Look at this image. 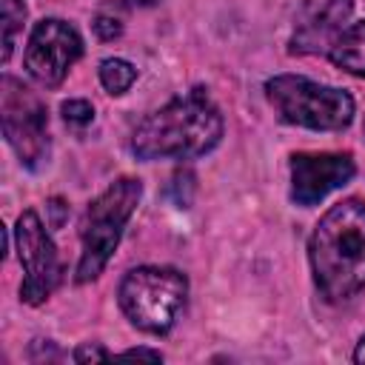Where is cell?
Instances as JSON below:
<instances>
[{"label": "cell", "instance_id": "cell-1", "mask_svg": "<svg viewBox=\"0 0 365 365\" xmlns=\"http://www.w3.org/2000/svg\"><path fill=\"white\" fill-rule=\"evenodd\" d=\"M308 262L328 302H345L365 288V200H339L319 217L308 240Z\"/></svg>", "mask_w": 365, "mask_h": 365}, {"label": "cell", "instance_id": "cell-2", "mask_svg": "<svg viewBox=\"0 0 365 365\" xmlns=\"http://www.w3.org/2000/svg\"><path fill=\"white\" fill-rule=\"evenodd\" d=\"M222 140V114L205 88H191L151 111L131 134V154L143 163L194 160Z\"/></svg>", "mask_w": 365, "mask_h": 365}, {"label": "cell", "instance_id": "cell-3", "mask_svg": "<svg viewBox=\"0 0 365 365\" xmlns=\"http://www.w3.org/2000/svg\"><path fill=\"white\" fill-rule=\"evenodd\" d=\"M143 197V182L137 177H120L114 180L106 191H100L83 220H80V259H77V282H91L103 274L108 259L114 257L123 228L131 220L134 208L140 205Z\"/></svg>", "mask_w": 365, "mask_h": 365}, {"label": "cell", "instance_id": "cell-4", "mask_svg": "<svg viewBox=\"0 0 365 365\" xmlns=\"http://www.w3.org/2000/svg\"><path fill=\"white\" fill-rule=\"evenodd\" d=\"M265 97L282 123L311 131H342L354 123L356 111L345 88L302 74H277L265 80Z\"/></svg>", "mask_w": 365, "mask_h": 365}, {"label": "cell", "instance_id": "cell-5", "mask_svg": "<svg viewBox=\"0 0 365 365\" xmlns=\"http://www.w3.org/2000/svg\"><path fill=\"white\" fill-rule=\"evenodd\" d=\"M188 297V279L182 271L168 265H140L131 268L117 288L120 308L125 319L154 336L174 328L180 308Z\"/></svg>", "mask_w": 365, "mask_h": 365}, {"label": "cell", "instance_id": "cell-6", "mask_svg": "<svg viewBox=\"0 0 365 365\" xmlns=\"http://www.w3.org/2000/svg\"><path fill=\"white\" fill-rule=\"evenodd\" d=\"M0 120L3 137L29 171H40L51 157L46 103L23 80L3 74L0 80Z\"/></svg>", "mask_w": 365, "mask_h": 365}, {"label": "cell", "instance_id": "cell-7", "mask_svg": "<svg viewBox=\"0 0 365 365\" xmlns=\"http://www.w3.org/2000/svg\"><path fill=\"white\" fill-rule=\"evenodd\" d=\"M14 245H17V257H20V265H23L20 299L26 305H40L60 285L63 262H60L57 245L51 242V237H48V231H46V225H43V220L34 208H26L17 217Z\"/></svg>", "mask_w": 365, "mask_h": 365}, {"label": "cell", "instance_id": "cell-8", "mask_svg": "<svg viewBox=\"0 0 365 365\" xmlns=\"http://www.w3.org/2000/svg\"><path fill=\"white\" fill-rule=\"evenodd\" d=\"M80 57H83L80 31L60 17H43L40 23H34L29 34L23 63L34 83L46 88H57Z\"/></svg>", "mask_w": 365, "mask_h": 365}, {"label": "cell", "instance_id": "cell-9", "mask_svg": "<svg viewBox=\"0 0 365 365\" xmlns=\"http://www.w3.org/2000/svg\"><path fill=\"white\" fill-rule=\"evenodd\" d=\"M356 163L348 151H299L291 154V200L302 208L322 202L331 191L351 182Z\"/></svg>", "mask_w": 365, "mask_h": 365}, {"label": "cell", "instance_id": "cell-10", "mask_svg": "<svg viewBox=\"0 0 365 365\" xmlns=\"http://www.w3.org/2000/svg\"><path fill=\"white\" fill-rule=\"evenodd\" d=\"M354 0H322L308 17H302L288 43L291 54H325L331 40L351 23Z\"/></svg>", "mask_w": 365, "mask_h": 365}, {"label": "cell", "instance_id": "cell-11", "mask_svg": "<svg viewBox=\"0 0 365 365\" xmlns=\"http://www.w3.org/2000/svg\"><path fill=\"white\" fill-rule=\"evenodd\" d=\"M325 57L336 68L365 80V20H351L331 40V46L325 48Z\"/></svg>", "mask_w": 365, "mask_h": 365}, {"label": "cell", "instance_id": "cell-12", "mask_svg": "<svg viewBox=\"0 0 365 365\" xmlns=\"http://www.w3.org/2000/svg\"><path fill=\"white\" fill-rule=\"evenodd\" d=\"M97 77H100V86H103L108 94L117 97V94H125V91L134 86L137 68H134L128 60H123V57H108V60L100 63Z\"/></svg>", "mask_w": 365, "mask_h": 365}, {"label": "cell", "instance_id": "cell-13", "mask_svg": "<svg viewBox=\"0 0 365 365\" xmlns=\"http://www.w3.org/2000/svg\"><path fill=\"white\" fill-rule=\"evenodd\" d=\"M0 17H3V63L11 60L17 34L26 23V3L23 0H0Z\"/></svg>", "mask_w": 365, "mask_h": 365}, {"label": "cell", "instance_id": "cell-14", "mask_svg": "<svg viewBox=\"0 0 365 365\" xmlns=\"http://www.w3.org/2000/svg\"><path fill=\"white\" fill-rule=\"evenodd\" d=\"M60 114H63V120L68 125H80L83 128V125H88L94 120V106L88 100H63Z\"/></svg>", "mask_w": 365, "mask_h": 365}, {"label": "cell", "instance_id": "cell-15", "mask_svg": "<svg viewBox=\"0 0 365 365\" xmlns=\"http://www.w3.org/2000/svg\"><path fill=\"white\" fill-rule=\"evenodd\" d=\"M94 34L100 37V40H114V37H120L123 34V20L117 17V14H106V11H100L97 17H94Z\"/></svg>", "mask_w": 365, "mask_h": 365}, {"label": "cell", "instance_id": "cell-16", "mask_svg": "<svg viewBox=\"0 0 365 365\" xmlns=\"http://www.w3.org/2000/svg\"><path fill=\"white\" fill-rule=\"evenodd\" d=\"M171 191H177V197H174L177 205H188L191 191H194V174L191 171H177L174 180H171Z\"/></svg>", "mask_w": 365, "mask_h": 365}, {"label": "cell", "instance_id": "cell-17", "mask_svg": "<svg viewBox=\"0 0 365 365\" xmlns=\"http://www.w3.org/2000/svg\"><path fill=\"white\" fill-rule=\"evenodd\" d=\"M108 356H111V351L103 348L100 342H80L71 354L74 362H94V359H108Z\"/></svg>", "mask_w": 365, "mask_h": 365}, {"label": "cell", "instance_id": "cell-18", "mask_svg": "<svg viewBox=\"0 0 365 365\" xmlns=\"http://www.w3.org/2000/svg\"><path fill=\"white\" fill-rule=\"evenodd\" d=\"M46 211L51 214V220H48V222H51V228H60V225H63V220H66V214H68V205H66L60 197H51V200L46 202Z\"/></svg>", "mask_w": 365, "mask_h": 365}, {"label": "cell", "instance_id": "cell-19", "mask_svg": "<svg viewBox=\"0 0 365 365\" xmlns=\"http://www.w3.org/2000/svg\"><path fill=\"white\" fill-rule=\"evenodd\" d=\"M120 356H125V359H151V362H160L163 359V354L160 351H154V348H128V351H123Z\"/></svg>", "mask_w": 365, "mask_h": 365}, {"label": "cell", "instance_id": "cell-20", "mask_svg": "<svg viewBox=\"0 0 365 365\" xmlns=\"http://www.w3.org/2000/svg\"><path fill=\"white\" fill-rule=\"evenodd\" d=\"M131 9H151V6H157L160 0H125Z\"/></svg>", "mask_w": 365, "mask_h": 365}, {"label": "cell", "instance_id": "cell-21", "mask_svg": "<svg viewBox=\"0 0 365 365\" xmlns=\"http://www.w3.org/2000/svg\"><path fill=\"white\" fill-rule=\"evenodd\" d=\"M354 362H365V334H362V339L356 342V351H354Z\"/></svg>", "mask_w": 365, "mask_h": 365}]
</instances>
